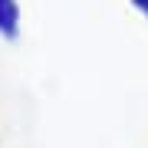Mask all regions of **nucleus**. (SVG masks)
<instances>
[{"label":"nucleus","mask_w":148,"mask_h":148,"mask_svg":"<svg viewBox=\"0 0 148 148\" xmlns=\"http://www.w3.org/2000/svg\"><path fill=\"white\" fill-rule=\"evenodd\" d=\"M0 33L7 40L20 36V7H16V0H0Z\"/></svg>","instance_id":"obj_1"},{"label":"nucleus","mask_w":148,"mask_h":148,"mask_svg":"<svg viewBox=\"0 0 148 148\" xmlns=\"http://www.w3.org/2000/svg\"><path fill=\"white\" fill-rule=\"evenodd\" d=\"M132 3H135V7H138V10H142V13L148 16V0H132Z\"/></svg>","instance_id":"obj_2"}]
</instances>
